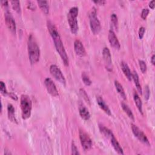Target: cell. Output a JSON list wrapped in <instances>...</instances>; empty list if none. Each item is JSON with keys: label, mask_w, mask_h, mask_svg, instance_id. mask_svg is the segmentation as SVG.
<instances>
[{"label": "cell", "mask_w": 155, "mask_h": 155, "mask_svg": "<svg viewBox=\"0 0 155 155\" xmlns=\"http://www.w3.org/2000/svg\"><path fill=\"white\" fill-rule=\"evenodd\" d=\"M47 27L48 31L54 42V44L56 51H58L60 57L61 58L64 65L65 66H68L69 63L68 58L56 27L51 21H47Z\"/></svg>", "instance_id": "obj_1"}, {"label": "cell", "mask_w": 155, "mask_h": 155, "mask_svg": "<svg viewBox=\"0 0 155 155\" xmlns=\"http://www.w3.org/2000/svg\"><path fill=\"white\" fill-rule=\"evenodd\" d=\"M4 17L5 24L8 28L11 31V32H12L13 33H15L16 29V23L12 13L9 11L6 10V12H5Z\"/></svg>", "instance_id": "obj_9"}, {"label": "cell", "mask_w": 155, "mask_h": 155, "mask_svg": "<svg viewBox=\"0 0 155 155\" xmlns=\"http://www.w3.org/2000/svg\"><path fill=\"white\" fill-rule=\"evenodd\" d=\"M108 41L111 46L113 48L119 50L120 48V45L119 42V40L116 36L115 33L113 31V30H110L108 32Z\"/></svg>", "instance_id": "obj_12"}, {"label": "cell", "mask_w": 155, "mask_h": 155, "mask_svg": "<svg viewBox=\"0 0 155 155\" xmlns=\"http://www.w3.org/2000/svg\"><path fill=\"white\" fill-rule=\"evenodd\" d=\"M10 3L14 10L17 13H21V6L19 1H11Z\"/></svg>", "instance_id": "obj_25"}, {"label": "cell", "mask_w": 155, "mask_h": 155, "mask_svg": "<svg viewBox=\"0 0 155 155\" xmlns=\"http://www.w3.org/2000/svg\"><path fill=\"white\" fill-rule=\"evenodd\" d=\"M89 20L91 31L94 35H97L101 31V26L100 21L97 16L96 10L94 7H93L89 13Z\"/></svg>", "instance_id": "obj_5"}, {"label": "cell", "mask_w": 155, "mask_h": 155, "mask_svg": "<svg viewBox=\"0 0 155 155\" xmlns=\"http://www.w3.org/2000/svg\"><path fill=\"white\" fill-rule=\"evenodd\" d=\"M120 67L125 76L127 77L128 81H131L132 79V73L131 72L128 64L125 62L122 61L120 63Z\"/></svg>", "instance_id": "obj_16"}, {"label": "cell", "mask_w": 155, "mask_h": 155, "mask_svg": "<svg viewBox=\"0 0 155 155\" xmlns=\"http://www.w3.org/2000/svg\"><path fill=\"white\" fill-rule=\"evenodd\" d=\"M132 79L134 81V84H135V85L137 88V91L139 92V93L142 94V87H141V85L140 84V82H139V76H138L137 72L135 71H133V73H132Z\"/></svg>", "instance_id": "obj_20"}, {"label": "cell", "mask_w": 155, "mask_h": 155, "mask_svg": "<svg viewBox=\"0 0 155 155\" xmlns=\"http://www.w3.org/2000/svg\"><path fill=\"white\" fill-rule=\"evenodd\" d=\"M27 47L28 57L31 64H34L37 63L40 58V50L35 37L31 34L28 38Z\"/></svg>", "instance_id": "obj_2"}, {"label": "cell", "mask_w": 155, "mask_h": 155, "mask_svg": "<svg viewBox=\"0 0 155 155\" xmlns=\"http://www.w3.org/2000/svg\"><path fill=\"white\" fill-rule=\"evenodd\" d=\"M21 114L23 119H27L31 116L32 109V102L30 97L26 94H22L20 99Z\"/></svg>", "instance_id": "obj_3"}, {"label": "cell", "mask_w": 155, "mask_h": 155, "mask_svg": "<svg viewBox=\"0 0 155 155\" xmlns=\"http://www.w3.org/2000/svg\"><path fill=\"white\" fill-rule=\"evenodd\" d=\"M139 67H140V69L141 71L143 73H145L147 71V68L145 62L142 60H139Z\"/></svg>", "instance_id": "obj_30"}, {"label": "cell", "mask_w": 155, "mask_h": 155, "mask_svg": "<svg viewBox=\"0 0 155 155\" xmlns=\"http://www.w3.org/2000/svg\"><path fill=\"white\" fill-rule=\"evenodd\" d=\"M111 22L113 26L116 28H118V20H117V16L116 14L113 13L111 15Z\"/></svg>", "instance_id": "obj_27"}, {"label": "cell", "mask_w": 155, "mask_h": 155, "mask_svg": "<svg viewBox=\"0 0 155 155\" xmlns=\"http://www.w3.org/2000/svg\"><path fill=\"white\" fill-rule=\"evenodd\" d=\"M81 76H82V79L84 83L86 85L89 86V85H90L91 84V82H91V81L90 80L89 76L86 74V73L83 72V73H82Z\"/></svg>", "instance_id": "obj_26"}, {"label": "cell", "mask_w": 155, "mask_h": 155, "mask_svg": "<svg viewBox=\"0 0 155 155\" xmlns=\"http://www.w3.org/2000/svg\"><path fill=\"white\" fill-rule=\"evenodd\" d=\"M114 86L116 87V90L117 91L118 93L120 94V96L124 99L125 100L127 99V96L125 93V91L124 90V88L122 87V85L117 81H114Z\"/></svg>", "instance_id": "obj_22"}, {"label": "cell", "mask_w": 155, "mask_h": 155, "mask_svg": "<svg viewBox=\"0 0 155 155\" xmlns=\"http://www.w3.org/2000/svg\"><path fill=\"white\" fill-rule=\"evenodd\" d=\"M131 130H132L133 133L140 142H142L146 145L150 146V143L147 137L146 136V135L144 134V133L141 130H140L136 125L133 124H131Z\"/></svg>", "instance_id": "obj_8"}, {"label": "cell", "mask_w": 155, "mask_h": 155, "mask_svg": "<svg viewBox=\"0 0 155 155\" xmlns=\"http://www.w3.org/2000/svg\"><path fill=\"white\" fill-rule=\"evenodd\" d=\"M133 99L134 101V102L139 111V112L143 114V112H142V101L139 96V94H137V93L135 91H134L133 92Z\"/></svg>", "instance_id": "obj_19"}, {"label": "cell", "mask_w": 155, "mask_h": 155, "mask_svg": "<svg viewBox=\"0 0 155 155\" xmlns=\"http://www.w3.org/2000/svg\"><path fill=\"white\" fill-rule=\"evenodd\" d=\"M50 72L51 74L60 83L63 85H65L66 81L64 74H62L60 68L54 64L51 65L50 67Z\"/></svg>", "instance_id": "obj_7"}, {"label": "cell", "mask_w": 155, "mask_h": 155, "mask_svg": "<svg viewBox=\"0 0 155 155\" xmlns=\"http://www.w3.org/2000/svg\"><path fill=\"white\" fill-rule=\"evenodd\" d=\"M99 130L101 132V133H102L105 137H107L109 139H111L113 136H114V134H113V132L111 131V130H110L108 128L105 127V126H104L102 125H99Z\"/></svg>", "instance_id": "obj_21"}, {"label": "cell", "mask_w": 155, "mask_h": 155, "mask_svg": "<svg viewBox=\"0 0 155 155\" xmlns=\"http://www.w3.org/2000/svg\"><path fill=\"white\" fill-rule=\"evenodd\" d=\"M102 56L104 58V63L106 68L111 71L113 69L112 65V61H111V56L110 54V50L107 47H104L102 50Z\"/></svg>", "instance_id": "obj_11"}, {"label": "cell", "mask_w": 155, "mask_h": 155, "mask_svg": "<svg viewBox=\"0 0 155 155\" xmlns=\"http://www.w3.org/2000/svg\"><path fill=\"white\" fill-rule=\"evenodd\" d=\"M79 92H80V94L83 97L84 99L87 102L88 104H90V99H89V97L87 94V93H86V91L83 89V88H81L79 90Z\"/></svg>", "instance_id": "obj_28"}, {"label": "cell", "mask_w": 155, "mask_h": 155, "mask_svg": "<svg viewBox=\"0 0 155 155\" xmlns=\"http://www.w3.org/2000/svg\"><path fill=\"white\" fill-rule=\"evenodd\" d=\"M74 49L77 55L83 57L86 54V51L85 47L81 41L76 39L74 42Z\"/></svg>", "instance_id": "obj_13"}, {"label": "cell", "mask_w": 155, "mask_h": 155, "mask_svg": "<svg viewBox=\"0 0 155 155\" xmlns=\"http://www.w3.org/2000/svg\"><path fill=\"white\" fill-rule=\"evenodd\" d=\"M145 28L143 27H141L139 28V38L140 39L143 38L144 33H145Z\"/></svg>", "instance_id": "obj_34"}, {"label": "cell", "mask_w": 155, "mask_h": 155, "mask_svg": "<svg viewBox=\"0 0 155 155\" xmlns=\"http://www.w3.org/2000/svg\"><path fill=\"white\" fill-rule=\"evenodd\" d=\"M111 143L113 147V148L114 149V150L119 154H124V151L122 150V148L120 147L119 143L118 142V141L117 140V139L115 138L114 136H113L111 139Z\"/></svg>", "instance_id": "obj_18"}, {"label": "cell", "mask_w": 155, "mask_h": 155, "mask_svg": "<svg viewBox=\"0 0 155 155\" xmlns=\"http://www.w3.org/2000/svg\"><path fill=\"white\" fill-rule=\"evenodd\" d=\"M93 2L96 4H99V5H103L105 3V1L104 0H97V1H93Z\"/></svg>", "instance_id": "obj_37"}, {"label": "cell", "mask_w": 155, "mask_h": 155, "mask_svg": "<svg viewBox=\"0 0 155 155\" xmlns=\"http://www.w3.org/2000/svg\"><path fill=\"white\" fill-rule=\"evenodd\" d=\"M79 112L81 117L85 120H87L90 117V114L87 108L81 102H79Z\"/></svg>", "instance_id": "obj_14"}, {"label": "cell", "mask_w": 155, "mask_h": 155, "mask_svg": "<svg viewBox=\"0 0 155 155\" xmlns=\"http://www.w3.org/2000/svg\"><path fill=\"white\" fill-rule=\"evenodd\" d=\"M27 3H28V4H27V7H28L29 9H30V10H35L36 9V5L35 4V3H34L33 1H29L27 2Z\"/></svg>", "instance_id": "obj_33"}, {"label": "cell", "mask_w": 155, "mask_h": 155, "mask_svg": "<svg viewBox=\"0 0 155 155\" xmlns=\"http://www.w3.org/2000/svg\"><path fill=\"white\" fill-rule=\"evenodd\" d=\"M154 59H155V55L153 54V56H151V63H152V64L153 65H155V61H154Z\"/></svg>", "instance_id": "obj_40"}, {"label": "cell", "mask_w": 155, "mask_h": 155, "mask_svg": "<svg viewBox=\"0 0 155 155\" xmlns=\"http://www.w3.org/2000/svg\"><path fill=\"white\" fill-rule=\"evenodd\" d=\"M0 91H1V93L4 96H6L8 94L7 92V90L6 89L5 84L2 81L0 82Z\"/></svg>", "instance_id": "obj_29"}, {"label": "cell", "mask_w": 155, "mask_h": 155, "mask_svg": "<svg viewBox=\"0 0 155 155\" xmlns=\"http://www.w3.org/2000/svg\"><path fill=\"white\" fill-rule=\"evenodd\" d=\"M79 139L81 145L84 151H88L92 147V141L90 136L82 130H79Z\"/></svg>", "instance_id": "obj_6"}, {"label": "cell", "mask_w": 155, "mask_h": 155, "mask_svg": "<svg viewBox=\"0 0 155 155\" xmlns=\"http://www.w3.org/2000/svg\"><path fill=\"white\" fill-rule=\"evenodd\" d=\"M44 85L48 93L50 94L52 96L56 97L59 95L56 87L53 81L50 78H47L44 80Z\"/></svg>", "instance_id": "obj_10"}, {"label": "cell", "mask_w": 155, "mask_h": 155, "mask_svg": "<svg viewBox=\"0 0 155 155\" xmlns=\"http://www.w3.org/2000/svg\"><path fill=\"white\" fill-rule=\"evenodd\" d=\"M150 12V10L148 8H143L142 10V12H141V18L143 19V20H145L147 19V17L148 16V13Z\"/></svg>", "instance_id": "obj_31"}, {"label": "cell", "mask_w": 155, "mask_h": 155, "mask_svg": "<svg viewBox=\"0 0 155 155\" xmlns=\"http://www.w3.org/2000/svg\"><path fill=\"white\" fill-rule=\"evenodd\" d=\"M154 6H155V1L153 0V1H150V3H149V7H150V8L154 9Z\"/></svg>", "instance_id": "obj_38"}, {"label": "cell", "mask_w": 155, "mask_h": 155, "mask_svg": "<svg viewBox=\"0 0 155 155\" xmlns=\"http://www.w3.org/2000/svg\"><path fill=\"white\" fill-rule=\"evenodd\" d=\"M96 101L97 103L98 104V105L99 106V107L107 114L108 115H111V113L110 111V109L109 108L108 106L107 105V104L105 103V102L104 101V100L102 99V97H101V96H97L96 98Z\"/></svg>", "instance_id": "obj_15"}, {"label": "cell", "mask_w": 155, "mask_h": 155, "mask_svg": "<svg viewBox=\"0 0 155 155\" xmlns=\"http://www.w3.org/2000/svg\"><path fill=\"white\" fill-rule=\"evenodd\" d=\"M7 114L9 120H10L12 122L16 124L18 123L15 114V108L13 105L11 104H8L7 105Z\"/></svg>", "instance_id": "obj_17"}, {"label": "cell", "mask_w": 155, "mask_h": 155, "mask_svg": "<svg viewBox=\"0 0 155 155\" xmlns=\"http://www.w3.org/2000/svg\"><path fill=\"white\" fill-rule=\"evenodd\" d=\"M39 7L41 9V10L45 13V14H48L49 12V5L47 1H41L39 0L37 1Z\"/></svg>", "instance_id": "obj_23"}, {"label": "cell", "mask_w": 155, "mask_h": 155, "mask_svg": "<svg viewBox=\"0 0 155 155\" xmlns=\"http://www.w3.org/2000/svg\"><path fill=\"white\" fill-rule=\"evenodd\" d=\"M150 96V90L148 86H146L145 87V98L148 100Z\"/></svg>", "instance_id": "obj_35"}, {"label": "cell", "mask_w": 155, "mask_h": 155, "mask_svg": "<svg viewBox=\"0 0 155 155\" xmlns=\"http://www.w3.org/2000/svg\"><path fill=\"white\" fill-rule=\"evenodd\" d=\"M121 107H122L123 110L125 111V113L129 117V118L131 119V120H134V117L133 113L132 111L131 110V109L129 108V107L126 104H125L124 102L121 103Z\"/></svg>", "instance_id": "obj_24"}, {"label": "cell", "mask_w": 155, "mask_h": 155, "mask_svg": "<svg viewBox=\"0 0 155 155\" xmlns=\"http://www.w3.org/2000/svg\"><path fill=\"white\" fill-rule=\"evenodd\" d=\"M78 15V8L76 7H71L67 14V20L69 24L70 30L72 33L76 34L79 29L77 16Z\"/></svg>", "instance_id": "obj_4"}, {"label": "cell", "mask_w": 155, "mask_h": 155, "mask_svg": "<svg viewBox=\"0 0 155 155\" xmlns=\"http://www.w3.org/2000/svg\"><path fill=\"white\" fill-rule=\"evenodd\" d=\"M1 3L2 5V6L5 7V8L8 7V1H1Z\"/></svg>", "instance_id": "obj_39"}, {"label": "cell", "mask_w": 155, "mask_h": 155, "mask_svg": "<svg viewBox=\"0 0 155 155\" xmlns=\"http://www.w3.org/2000/svg\"><path fill=\"white\" fill-rule=\"evenodd\" d=\"M71 154H74V155L79 154L78 150L73 141H72V142H71Z\"/></svg>", "instance_id": "obj_32"}, {"label": "cell", "mask_w": 155, "mask_h": 155, "mask_svg": "<svg viewBox=\"0 0 155 155\" xmlns=\"http://www.w3.org/2000/svg\"><path fill=\"white\" fill-rule=\"evenodd\" d=\"M8 94L9 96H10L11 98H12L13 100H15V101H18V96H17V95L15 94V93H8Z\"/></svg>", "instance_id": "obj_36"}]
</instances>
